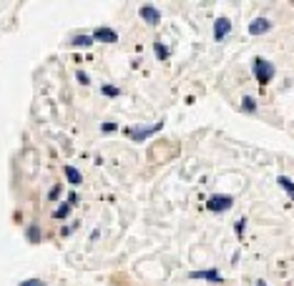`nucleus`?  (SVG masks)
Wrapping results in <instances>:
<instances>
[{"label":"nucleus","mask_w":294,"mask_h":286,"mask_svg":"<svg viewBox=\"0 0 294 286\" xmlns=\"http://www.w3.org/2000/svg\"><path fill=\"white\" fill-rule=\"evenodd\" d=\"M251 73H254V78L259 80V85H269L271 80H274L277 68H274V63H271V60L257 55V58H251Z\"/></svg>","instance_id":"obj_1"},{"label":"nucleus","mask_w":294,"mask_h":286,"mask_svg":"<svg viewBox=\"0 0 294 286\" xmlns=\"http://www.w3.org/2000/svg\"><path fill=\"white\" fill-rule=\"evenodd\" d=\"M206 208L214 211V213H226V211H232V208H234V196H232V193H214V196H209Z\"/></svg>","instance_id":"obj_2"},{"label":"nucleus","mask_w":294,"mask_h":286,"mask_svg":"<svg viewBox=\"0 0 294 286\" xmlns=\"http://www.w3.org/2000/svg\"><path fill=\"white\" fill-rule=\"evenodd\" d=\"M138 18L143 20L146 26H159L161 23V10L156 5H151V3H143L138 8Z\"/></svg>","instance_id":"obj_3"},{"label":"nucleus","mask_w":294,"mask_h":286,"mask_svg":"<svg viewBox=\"0 0 294 286\" xmlns=\"http://www.w3.org/2000/svg\"><path fill=\"white\" fill-rule=\"evenodd\" d=\"M163 128V123L159 121V123H151V126H138V128H131V141H136V143H143L146 138H151L156 130H161Z\"/></svg>","instance_id":"obj_4"},{"label":"nucleus","mask_w":294,"mask_h":286,"mask_svg":"<svg viewBox=\"0 0 294 286\" xmlns=\"http://www.w3.org/2000/svg\"><path fill=\"white\" fill-rule=\"evenodd\" d=\"M271 28H274V23H271V20L269 18H254V20H251V23H249V35H267V33H271Z\"/></svg>","instance_id":"obj_5"},{"label":"nucleus","mask_w":294,"mask_h":286,"mask_svg":"<svg viewBox=\"0 0 294 286\" xmlns=\"http://www.w3.org/2000/svg\"><path fill=\"white\" fill-rule=\"evenodd\" d=\"M188 279H196V281H209V284H224V276L216 269H201V271H191Z\"/></svg>","instance_id":"obj_6"},{"label":"nucleus","mask_w":294,"mask_h":286,"mask_svg":"<svg viewBox=\"0 0 294 286\" xmlns=\"http://www.w3.org/2000/svg\"><path fill=\"white\" fill-rule=\"evenodd\" d=\"M212 33H214V40H216V43H221L229 33H232V20L224 18V15H221V18H216V20H214V30H212Z\"/></svg>","instance_id":"obj_7"},{"label":"nucleus","mask_w":294,"mask_h":286,"mask_svg":"<svg viewBox=\"0 0 294 286\" xmlns=\"http://www.w3.org/2000/svg\"><path fill=\"white\" fill-rule=\"evenodd\" d=\"M91 38H93V43L98 40V43H116L118 40V33L113 30V28H108V26H101V28H96L93 33H91Z\"/></svg>","instance_id":"obj_8"},{"label":"nucleus","mask_w":294,"mask_h":286,"mask_svg":"<svg viewBox=\"0 0 294 286\" xmlns=\"http://www.w3.org/2000/svg\"><path fill=\"white\" fill-rule=\"evenodd\" d=\"M63 173H66V179H68V183H73V186H78V183H83V173L76 168V166H66L63 168Z\"/></svg>","instance_id":"obj_9"},{"label":"nucleus","mask_w":294,"mask_h":286,"mask_svg":"<svg viewBox=\"0 0 294 286\" xmlns=\"http://www.w3.org/2000/svg\"><path fill=\"white\" fill-rule=\"evenodd\" d=\"M277 186L287 191V196H289V201H294V181L289 179V176H277Z\"/></svg>","instance_id":"obj_10"},{"label":"nucleus","mask_w":294,"mask_h":286,"mask_svg":"<svg viewBox=\"0 0 294 286\" xmlns=\"http://www.w3.org/2000/svg\"><path fill=\"white\" fill-rule=\"evenodd\" d=\"M239 105H241V111H244L246 116H254V113H257V98H254V96H244Z\"/></svg>","instance_id":"obj_11"},{"label":"nucleus","mask_w":294,"mask_h":286,"mask_svg":"<svg viewBox=\"0 0 294 286\" xmlns=\"http://www.w3.org/2000/svg\"><path fill=\"white\" fill-rule=\"evenodd\" d=\"M68 43H71L73 48H88V46H93V38L80 33V35H76V38H73V40H68Z\"/></svg>","instance_id":"obj_12"},{"label":"nucleus","mask_w":294,"mask_h":286,"mask_svg":"<svg viewBox=\"0 0 294 286\" xmlns=\"http://www.w3.org/2000/svg\"><path fill=\"white\" fill-rule=\"evenodd\" d=\"M71 208H73V206H71L68 201H66V204H60V206H58V208L53 211V218H55V221H63V218H68Z\"/></svg>","instance_id":"obj_13"},{"label":"nucleus","mask_w":294,"mask_h":286,"mask_svg":"<svg viewBox=\"0 0 294 286\" xmlns=\"http://www.w3.org/2000/svg\"><path fill=\"white\" fill-rule=\"evenodd\" d=\"M101 93L106 96V98H118V96H121V88H118V85H111V83H103V85H101Z\"/></svg>","instance_id":"obj_14"},{"label":"nucleus","mask_w":294,"mask_h":286,"mask_svg":"<svg viewBox=\"0 0 294 286\" xmlns=\"http://www.w3.org/2000/svg\"><path fill=\"white\" fill-rule=\"evenodd\" d=\"M154 53H156V58H159V60H163V63L169 60V48H166L161 40H156V43H154Z\"/></svg>","instance_id":"obj_15"},{"label":"nucleus","mask_w":294,"mask_h":286,"mask_svg":"<svg viewBox=\"0 0 294 286\" xmlns=\"http://www.w3.org/2000/svg\"><path fill=\"white\" fill-rule=\"evenodd\" d=\"M26 236H28V241H30V244H38V241H40V236H43V234H40V229H38L35 224H30V226L26 229Z\"/></svg>","instance_id":"obj_16"},{"label":"nucleus","mask_w":294,"mask_h":286,"mask_svg":"<svg viewBox=\"0 0 294 286\" xmlns=\"http://www.w3.org/2000/svg\"><path fill=\"white\" fill-rule=\"evenodd\" d=\"M244 229H246V218H239V221L234 224V234L241 238V236H244Z\"/></svg>","instance_id":"obj_17"},{"label":"nucleus","mask_w":294,"mask_h":286,"mask_svg":"<svg viewBox=\"0 0 294 286\" xmlns=\"http://www.w3.org/2000/svg\"><path fill=\"white\" fill-rule=\"evenodd\" d=\"M116 128H118V126H116L113 121H106V123H101V130H103V133H113Z\"/></svg>","instance_id":"obj_18"},{"label":"nucleus","mask_w":294,"mask_h":286,"mask_svg":"<svg viewBox=\"0 0 294 286\" xmlns=\"http://www.w3.org/2000/svg\"><path fill=\"white\" fill-rule=\"evenodd\" d=\"M18 286H46V281H40V279H28V281H20Z\"/></svg>","instance_id":"obj_19"},{"label":"nucleus","mask_w":294,"mask_h":286,"mask_svg":"<svg viewBox=\"0 0 294 286\" xmlns=\"http://www.w3.org/2000/svg\"><path fill=\"white\" fill-rule=\"evenodd\" d=\"M76 80H78L80 85H88V83H91V78H88L86 73H83V71H78V73H76Z\"/></svg>","instance_id":"obj_20"},{"label":"nucleus","mask_w":294,"mask_h":286,"mask_svg":"<svg viewBox=\"0 0 294 286\" xmlns=\"http://www.w3.org/2000/svg\"><path fill=\"white\" fill-rule=\"evenodd\" d=\"M58 196H60V186L55 183V186H53V188L48 191V201H55V199H58Z\"/></svg>","instance_id":"obj_21"},{"label":"nucleus","mask_w":294,"mask_h":286,"mask_svg":"<svg viewBox=\"0 0 294 286\" xmlns=\"http://www.w3.org/2000/svg\"><path fill=\"white\" fill-rule=\"evenodd\" d=\"M66 201H68L71 206H76V204H78V196H76V193H71V196H68V199H66Z\"/></svg>","instance_id":"obj_22"}]
</instances>
